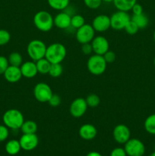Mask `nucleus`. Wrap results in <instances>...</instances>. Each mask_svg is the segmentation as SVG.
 I'll return each instance as SVG.
<instances>
[{
	"instance_id": "31",
	"label": "nucleus",
	"mask_w": 155,
	"mask_h": 156,
	"mask_svg": "<svg viewBox=\"0 0 155 156\" xmlns=\"http://www.w3.org/2000/svg\"><path fill=\"white\" fill-rule=\"evenodd\" d=\"M124 30H126V33L129 34L134 35L138 31L139 28H138V26L136 25V24H135V23L133 21H132V19H131V21H129V22L127 24V25L126 26Z\"/></svg>"
},
{
	"instance_id": "45",
	"label": "nucleus",
	"mask_w": 155,
	"mask_h": 156,
	"mask_svg": "<svg viewBox=\"0 0 155 156\" xmlns=\"http://www.w3.org/2000/svg\"><path fill=\"white\" fill-rule=\"evenodd\" d=\"M74 1H75V0H74Z\"/></svg>"
},
{
	"instance_id": "5",
	"label": "nucleus",
	"mask_w": 155,
	"mask_h": 156,
	"mask_svg": "<svg viewBox=\"0 0 155 156\" xmlns=\"http://www.w3.org/2000/svg\"><path fill=\"white\" fill-rule=\"evenodd\" d=\"M107 62L103 56L98 54L91 55L87 62V68L90 73L94 76H100L104 73L106 69Z\"/></svg>"
},
{
	"instance_id": "11",
	"label": "nucleus",
	"mask_w": 155,
	"mask_h": 156,
	"mask_svg": "<svg viewBox=\"0 0 155 156\" xmlns=\"http://www.w3.org/2000/svg\"><path fill=\"white\" fill-rule=\"evenodd\" d=\"M113 139L119 144H125L130 139L131 132L129 128L125 124H119L115 126L112 131Z\"/></svg>"
},
{
	"instance_id": "26",
	"label": "nucleus",
	"mask_w": 155,
	"mask_h": 156,
	"mask_svg": "<svg viewBox=\"0 0 155 156\" xmlns=\"http://www.w3.org/2000/svg\"><path fill=\"white\" fill-rule=\"evenodd\" d=\"M9 65L14 66L20 67L23 63V57L21 54L18 52H13L11 53L8 58Z\"/></svg>"
},
{
	"instance_id": "28",
	"label": "nucleus",
	"mask_w": 155,
	"mask_h": 156,
	"mask_svg": "<svg viewBox=\"0 0 155 156\" xmlns=\"http://www.w3.org/2000/svg\"><path fill=\"white\" fill-rule=\"evenodd\" d=\"M85 24L84 17L81 15H74L71 18V27L73 29H78Z\"/></svg>"
},
{
	"instance_id": "40",
	"label": "nucleus",
	"mask_w": 155,
	"mask_h": 156,
	"mask_svg": "<svg viewBox=\"0 0 155 156\" xmlns=\"http://www.w3.org/2000/svg\"><path fill=\"white\" fill-rule=\"evenodd\" d=\"M86 156H102V155L101 154L99 153V152H95V151H93V152H89V153H88V155Z\"/></svg>"
},
{
	"instance_id": "23",
	"label": "nucleus",
	"mask_w": 155,
	"mask_h": 156,
	"mask_svg": "<svg viewBox=\"0 0 155 156\" xmlns=\"http://www.w3.org/2000/svg\"><path fill=\"white\" fill-rule=\"evenodd\" d=\"M49 5L56 11H64L69 5L70 0H47Z\"/></svg>"
},
{
	"instance_id": "16",
	"label": "nucleus",
	"mask_w": 155,
	"mask_h": 156,
	"mask_svg": "<svg viewBox=\"0 0 155 156\" xmlns=\"http://www.w3.org/2000/svg\"><path fill=\"white\" fill-rule=\"evenodd\" d=\"M20 69L23 77L27 79H32L35 77L38 73L36 62L33 60L23 62L20 66Z\"/></svg>"
},
{
	"instance_id": "9",
	"label": "nucleus",
	"mask_w": 155,
	"mask_h": 156,
	"mask_svg": "<svg viewBox=\"0 0 155 156\" xmlns=\"http://www.w3.org/2000/svg\"><path fill=\"white\" fill-rule=\"evenodd\" d=\"M95 32L92 25L84 24L80 28L77 29L75 34L76 39L78 42L81 44L91 43L95 37Z\"/></svg>"
},
{
	"instance_id": "27",
	"label": "nucleus",
	"mask_w": 155,
	"mask_h": 156,
	"mask_svg": "<svg viewBox=\"0 0 155 156\" xmlns=\"http://www.w3.org/2000/svg\"><path fill=\"white\" fill-rule=\"evenodd\" d=\"M63 73V67L61 63L51 64L48 74L53 78H58Z\"/></svg>"
},
{
	"instance_id": "39",
	"label": "nucleus",
	"mask_w": 155,
	"mask_h": 156,
	"mask_svg": "<svg viewBox=\"0 0 155 156\" xmlns=\"http://www.w3.org/2000/svg\"><path fill=\"white\" fill-rule=\"evenodd\" d=\"M132 11L133 12V15H140L143 13V8L141 5L136 2L132 7Z\"/></svg>"
},
{
	"instance_id": "2",
	"label": "nucleus",
	"mask_w": 155,
	"mask_h": 156,
	"mask_svg": "<svg viewBox=\"0 0 155 156\" xmlns=\"http://www.w3.org/2000/svg\"><path fill=\"white\" fill-rule=\"evenodd\" d=\"M3 123L11 129H21L24 121V115L17 109H9L2 116Z\"/></svg>"
},
{
	"instance_id": "34",
	"label": "nucleus",
	"mask_w": 155,
	"mask_h": 156,
	"mask_svg": "<svg viewBox=\"0 0 155 156\" xmlns=\"http://www.w3.org/2000/svg\"><path fill=\"white\" fill-rule=\"evenodd\" d=\"M9 136V128L5 125H0V143L4 142Z\"/></svg>"
},
{
	"instance_id": "43",
	"label": "nucleus",
	"mask_w": 155,
	"mask_h": 156,
	"mask_svg": "<svg viewBox=\"0 0 155 156\" xmlns=\"http://www.w3.org/2000/svg\"><path fill=\"white\" fill-rule=\"evenodd\" d=\"M153 40H154V41H155V31H154V33H153Z\"/></svg>"
},
{
	"instance_id": "42",
	"label": "nucleus",
	"mask_w": 155,
	"mask_h": 156,
	"mask_svg": "<svg viewBox=\"0 0 155 156\" xmlns=\"http://www.w3.org/2000/svg\"><path fill=\"white\" fill-rule=\"evenodd\" d=\"M150 156H155V152H152V153L150 155Z\"/></svg>"
},
{
	"instance_id": "37",
	"label": "nucleus",
	"mask_w": 155,
	"mask_h": 156,
	"mask_svg": "<svg viewBox=\"0 0 155 156\" xmlns=\"http://www.w3.org/2000/svg\"><path fill=\"white\" fill-rule=\"evenodd\" d=\"M81 52L84 55H91L93 52L92 46L91 43H87V44H82L81 46Z\"/></svg>"
},
{
	"instance_id": "41",
	"label": "nucleus",
	"mask_w": 155,
	"mask_h": 156,
	"mask_svg": "<svg viewBox=\"0 0 155 156\" xmlns=\"http://www.w3.org/2000/svg\"><path fill=\"white\" fill-rule=\"evenodd\" d=\"M103 2H105L107 3H110V2H113L114 0H102Z\"/></svg>"
},
{
	"instance_id": "30",
	"label": "nucleus",
	"mask_w": 155,
	"mask_h": 156,
	"mask_svg": "<svg viewBox=\"0 0 155 156\" xmlns=\"http://www.w3.org/2000/svg\"><path fill=\"white\" fill-rule=\"evenodd\" d=\"M10 40V33L5 29H0V46L6 45Z\"/></svg>"
},
{
	"instance_id": "7",
	"label": "nucleus",
	"mask_w": 155,
	"mask_h": 156,
	"mask_svg": "<svg viewBox=\"0 0 155 156\" xmlns=\"http://www.w3.org/2000/svg\"><path fill=\"white\" fill-rule=\"evenodd\" d=\"M125 151L129 156H143L145 152L144 143L138 139H129L125 143Z\"/></svg>"
},
{
	"instance_id": "1",
	"label": "nucleus",
	"mask_w": 155,
	"mask_h": 156,
	"mask_svg": "<svg viewBox=\"0 0 155 156\" xmlns=\"http://www.w3.org/2000/svg\"><path fill=\"white\" fill-rule=\"evenodd\" d=\"M66 48L60 43H54L48 46L46 51L45 58L53 63H61L66 56Z\"/></svg>"
},
{
	"instance_id": "35",
	"label": "nucleus",
	"mask_w": 155,
	"mask_h": 156,
	"mask_svg": "<svg viewBox=\"0 0 155 156\" xmlns=\"http://www.w3.org/2000/svg\"><path fill=\"white\" fill-rule=\"evenodd\" d=\"M49 105L52 107H58L61 104V98L58 94H53L48 101Z\"/></svg>"
},
{
	"instance_id": "44",
	"label": "nucleus",
	"mask_w": 155,
	"mask_h": 156,
	"mask_svg": "<svg viewBox=\"0 0 155 156\" xmlns=\"http://www.w3.org/2000/svg\"><path fill=\"white\" fill-rule=\"evenodd\" d=\"M153 63H154V66H155V58H154V59H153Z\"/></svg>"
},
{
	"instance_id": "38",
	"label": "nucleus",
	"mask_w": 155,
	"mask_h": 156,
	"mask_svg": "<svg viewBox=\"0 0 155 156\" xmlns=\"http://www.w3.org/2000/svg\"><path fill=\"white\" fill-rule=\"evenodd\" d=\"M110 156H127V154L122 148H115L112 150Z\"/></svg>"
},
{
	"instance_id": "18",
	"label": "nucleus",
	"mask_w": 155,
	"mask_h": 156,
	"mask_svg": "<svg viewBox=\"0 0 155 156\" xmlns=\"http://www.w3.org/2000/svg\"><path fill=\"white\" fill-rule=\"evenodd\" d=\"M97 134V128L92 124L85 123L79 129V136L84 140H92L96 137Z\"/></svg>"
},
{
	"instance_id": "21",
	"label": "nucleus",
	"mask_w": 155,
	"mask_h": 156,
	"mask_svg": "<svg viewBox=\"0 0 155 156\" xmlns=\"http://www.w3.org/2000/svg\"><path fill=\"white\" fill-rule=\"evenodd\" d=\"M20 129L23 134L36 133L37 131V124L33 120H24Z\"/></svg>"
},
{
	"instance_id": "4",
	"label": "nucleus",
	"mask_w": 155,
	"mask_h": 156,
	"mask_svg": "<svg viewBox=\"0 0 155 156\" xmlns=\"http://www.w3.org/2000/svg\"><path fill=\"white\" fill-rule=\"evenodd\" d=\"M46 48V45L43 41H40V40H33L27 44V55L32 60L36 62V61L45 57Z\"/></svg>"
},
{
	"instance_id": "20",
	"label": "nucleus",
	"mask_w": 155,
	"mask_h": 156,
	"mask_svg": "<svg viewBox=\"0 0 155 156\" xmlns=\"http://www.w3.org/2000/svg\"><path fill=\"white\" fill-rule=\"evenodd\" d=\"M5 152L10 155H15L18 154L21 149L19 140H11L8 141L5 146Z\"/></svg>"
},
{
	"instance_id": "22",
	"label": "nucleus",
	"mask_w": 155,
	"mask_h": 156,
	"mask_svg": "<svg viewBox=\"0 0 155 156\" xmlns=\"http://www.w3.org/2000/svg\"><path fill=\"white\" fill-rule=\"evenodd\" d=\"M51 62L47 60L45 57L36 61V68H37L38 73H40L42 75L48 74L50 71V66H51Z\"/></svg>"
},
{
	"instance_id": "33",
	"label": "nucleus",
	"mask_w": 155,
	"mask_h": 156,
	"mask_svg": "<svg viewBox=\"0 0 155 156\" xmlns=\"http://www.w3.org/2000/svg\"><path fill=\"white\" fill-rule=\"evenodd\" d=\"M9 66V62L8 58L4 56H0V75H3L8 67Z\"/></svg>"
},
{
	"instance_id": "36",
	"label": "nucleus",
	"mask_w": 155,
	"mask_h": 156,
	"mask_svg": "<svg viewBox=\"0 0 155 156\" xmlns=\"http://www.w3.org/2000/svg\"><path fill=\"white\" fill-rule=\"evenodd\" d=\"M103 58L106 60V62L107 63H112L115 60V54L113 51H111V50H108L106 53H105L103 55Z\"/></svg>"
},
{
	"instance_id": "13",
	"label": "nucleus",
	"mask_w": 155,
	"mask_h": 156,
	"mask_svg": "<svg viewBox=\"0 0 155 156\" xmlns=\"http://www.w3.org/2000/svg\"><path fill=\"white\" fill-rule=\"evenodd\" d=\"M93 48V52L95 54L102 55L103 56L105 53L109 50V41L106 37L103 36L94 37V39L91 42Z\"/></svg>"
},
{
	"instance_id": "19",
	"label": "nucleus",
	"mask_w": 155,
	"mask_h": 156,
	"mask_svg": "<svg viewBox=\"0 0 155 156\" xmlns=\"http://www.w3.org/2000/svg\"><path fill=\"white\" fill-rule=\"evenodd\" d=\"M137 2V0H114L113 4L117 10L129 12L132 10L134 5Z\"/></svg>"
},
{
	"instance_id": "17",
	"label": "nucleus",
	"mask_w": 155,
	"mask_h": 156,
	"mask_svg": "<svg viewBox=\"0 0 155 156\" xmlns=\"http://www.w3.org/2000/svg\"><path fill=\"white\" fill-rule=\"evenodd\" d=\"M3 75H4L5 80L10 83H15V82H19L21 78L23 77L20 67L10 65Z\"/></svg>"
},
{
	"instance_id": "12",
	"label": "nucleus",
	"mask_w": 155,
	"mask_h": 156,
	"mask_svg": "<svg viewBox=\"0 0 155 156\" xmlns=\"http://www.w3.org/2000/svg\"><path fill=\"white\" fill-rule=\"evenodd\" d=\"M21 149L24 151H32L36 149L39 143V139L36 133L23 134L19 140Z\"/></svg>"
},
{
	"instance_id": "8",
	"label": "nucleus",
	"mask_w": 155,
	"mask_h": 156,
	"mask_svg": "<svg viewBox=\"0 0 155 156\" xmlns=\"http://www.w3.org/2000/svg\"><path fill=\"white\" fill-rule=\"evenodd\" d=\"M53 94L50 86L45 82H39L33 88V96L36 101L41 103L48 102Z\"/></svg>"
},
{
	"instance_id": "24",
	"label": "nucleus",
	"mask_w": 155,
	"mask_h": 156,
	"mask_svg": "<svg viewBox=\"0 0 155 156\" xmlns=\"http://www.w3.org/2000/svg\"><path fill=\"white\" fill-rule=\"evenodd\" d=\"M131 19L136 24L139 29L145 28L148 24V18L144 13L140 15H133L132 17H131Z\"/></svg>"
},
{
	"instance_id": "3",
	"label": "nucleus",
	"mask_w": 155,
	"mask_h": 156,
	"mask_svg": "<svg viewBox=\"0 0 155 156\" xmlns=\"http://www.w3.org/2000/svg\"><path fill=\"white\" fill-rule=\"evenodd\" d=\"M35 27L42 32H48L54 26L53 17L46 11H40L33 16Z\"/></svg>"
},
{
	"instance_id": "32",
	"label": "nucleus",
	"mask_w": 155,
	"mask_h": 156,
	"mask_svg": "<svg viewBox=\"0 0 155 156\" xmlns=\"http://www.w3.org/2000/svg\"><path fill=\"white\" fill-rule=\"evenodd\" d=\"M102 0H84L85 5L91 9H97L101 5Z\"/></svg>"
},
{
	"instance_id": "10",
	"label": "nucleus",
	"mask_w": 155,
	"mask_h": 156,
	"mask_svg": "<svg viewBox=\"0 0 155 156\" xmlns=\"http://www.w3.org/2000/svg\"><path fill=\"white\" fill-rule=\"evenodd\" d=\"M88 108V106L86 100L82 98H78L74 99L70 105V114L75 118L81 117L85 114Z\"/></svg>"
},
{
	"instance_id": "25",
	"label": "nucleus",
	"mask_w": 155,
	"mask_h": 156,
	"mask_svg": "<svg viewBox=\"0 0 155 156\" xmlns=\"http://www.w3.org/2000/svg\"><path fill=\"white\" fill-rule=\"evenodd\" d=\"M144 126V129L148 133L155 135V114H151L146 118Z\"/></svg>"
},
{
	"instance_id": "6",
	"label": "nucleus",
	"mask_w": 155,
	"mask_h": 156,
	"mask_svg": "<svg viewBox=\"0 0 155 156\" xmlns=\"http://www.w3.org/2000/svg\"><path fill=\"white\" fill-rule=\"evenodd\" d=\"M130 21L131 17L127 12L118 10L110 16L111 27L115 30H124Z\"/></svg>"
},
{
	"instance_id": "15",
	"label": "nucleus",
	"mask_w": 155,
	"mask_h": 156,
	"mask_svg": "<svg viewBox=\"0 0 155 156\" xmlns=\"http://www.w3.org/2000/svg\"><path fill=\"white\" fill-rule=\"evenodd\" d=\"M71 16L65 11L58 13L53 18L54 25L59 29H68L71 27Z\"/></svg>"
},
{
	"instance_id": "14",
	"label": "nucleus",
	"mask_w": 155,
	"mask_h": 156,
	"mask_svg": "<svg viewBox=\"0 0 155 156\" xmlns=\"http://www.w3.org/2000/svg\"><path fill=\"white\" fill-rule=\"evenodd\" d=\"M92 27L97 32H105L111 27L110 17L106 15H99L94 18L92 21Z\"/></svg>"
},
{
	"instance_id": "29",
	"label": "nucleus",
	"mask_w": 155,
	"mask_h": 156,
	"mask_svg": "<svg viewBox=\"0 0 155 156\" xmlns=\"http://www.w3.org/2000/svg\"><path fill=\"white\" fill-rule=\"evenodd\" d=\"M85 100L88 104V106L90 108H96V107L98 106L100 102V98L96 94H89Z\"/></svg>"
}]
</instances>
